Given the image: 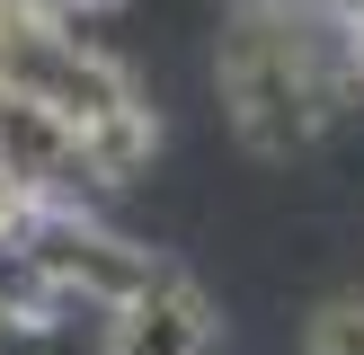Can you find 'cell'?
I'll return each instance as SVG.
<instances>
[{"label": "cell", "instance_id": "cell-1", "mask_svg": "<svg viewBox=\"0 0 364 355\" xmlns=\"http://www.w3.org/2000/svg\"><path fill=\"white\" fill-rule=\"evenodd\" d=\"M18 231H27V248L45 258L53 293L71 302V311H116V302H134L142 284L160 275V258L142 240H124L116 222H98L89 204H27L18 213Z\"/></svg>", "mask_w": 364, "mask_h": 355}, {"label": "cell", "instance_id": "cell-3", "mask_svg": "<svg viewBox=\"0 0 364 355\" xmlns=\"http://www.w3.org/2000/svg\"><path fill=\"white\" fill-rule=\"evenodd\" d=\"M0 355H80L71 311H0Z\"/></svg>", "mask_w": 364, "mask_h": 355}, {"label": "cell", "instance_id": "cell-5", "mask_svg": "<svg viewBox=\"0 0 364 355\" xmlns=\"http://www.w3.org/2000/svg\"><path fill=\"white\" fill-rule=\"evenodd\" d=\"M347 71H355V89H364V0L347 9Z\"/></svg>", "mask_w": 364, "mask_h": 355}, {"label": "cell", "instance_id": "cell-2", "mask_svg": "<svg viewBox=\"0 0 364 355\" xmlns=\"http://www.w3.org/2000/svg\"><path fill=\"white\" fill-rule=\"evenodd\" d=\"M223 346V320H213V293L187 275V266L160 258V275L142 284L134 302H116L98 329V355H213Z\"/></svg>", "mask_w": 364, "mask_h": 355}, {"label": "cell", "instance_id": "cell-4", "mask_svg": "<svg viewBox=\"0 0 364 355\" xmlns=\"http://www.w3.org/2000/svg\"><path fill=\"white\" fill-rule=\"evenodd\" d=\"M311 355H364V293H338L311 311V337H302Z\"/></svg>", "mask_w": 364, "mask_h": 355}]
</instances>
